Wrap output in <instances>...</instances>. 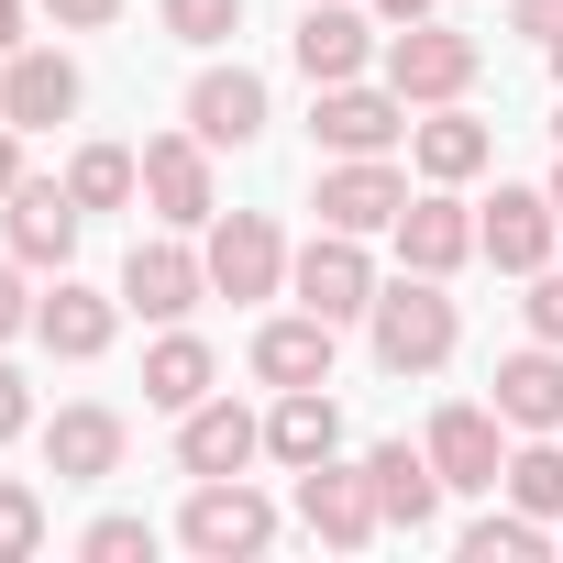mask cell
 Listing matches in <instances>:
<instances>
[{"instance_id":"7bdbcfd3","label":"cell","mask_w":563,"mask_h":563,"mask_svg":"<svg viewBox=\"0 0 563 563\" xmlns=\"http://www.w3.org/2000/svg\"><path fill=\"white\" fill-rule=\"evenodd\" d=\"M552 144H563V111H552Z\"/></svg>"},{"instance_id":"2e32d148","label":"cell","mask_w":563,"mask_h":563,"mask_svg":"<svg viewBox=\"0 0 563 563\" xmlns=\"http://www.w3.org/2000/svg\"><path fill=\"white\" fill-rule=\"evenodd\" d=\"M310 133L332 155H387V144H409V100L398 89H365V78H332L321 111H310Z\"/></svg>"},{"instance_id":"7c38bea8","label":"cell","mask_w":563,"mask_h":563,"mask_svg":"<svg viewBox=\"0 0 563 563\" xmlns=\"http://www.w3.org/2000/svg\"><path fill=\"white\" fill-rule=\"evenodd\" d=\"M144 199H155L166 232H210V210H221L210 144H199V133H155V144H144Z\"/></svg>"},{"instance_id":"6da1fadb","label":"cell","mask_w":563,"mask_h":563,"mask_svg":"<svg viewBox=\"0 0 563 563\" xmlns=\"http://www.w3.org/2000/svg\"><path fill=\"white\" fill-rule=\"evenodd\" d=\"M365 343H376V365L387 376H431V365H453V343H464V310L442 299V276H387L376 288V310H365Z\"/></svg>"},{"instance_id":"ac0fdd59","label":"cell","mask_w":563,"mask_h":563,"mask_svg":"<svg viewBox=\"0 0 563 563\" xmlns=\"http://www.w3.org/2000/svg\"><path fill=\"white\" fill-rule=\"evenodd\" d=\"M288 56H299V78H310V89H332V78H365V56H376V23L354 12V0H310V12H299V34H288Z\"/></svg>"},{"instance_id":"e575fe53","label":"cell","mask_w":563,"mask_h":563,"mask_svg":"<svg viewBox=\"0 0 563 563\" xmlns=\"http://www.w3.org/2000/svg\"><path fill=\"white\" fill-rule=\"evenodd\" d=\"M34 431V387H23V365H0V442H23Z\"/></svg>"},{"instance_id":"836d02e7","label":"cell","mask_w":563,"mask_h":563,"mask_svg":"<svg viewBox=\"0 0 563 563\" xmlns=\"http://www.w3.org/2000/svg\"><path fill=\"white\" fill-rule=\"evenodd\" d=\"M34 332V299H23V254H0V343Z\"/></svg>"},{"instance_id":"8fae6325","label":"cell","mask_w":563,"mask_h":563,"mask_svg":"<svg viewBox=\"0 0 563 563\" xmlns=\"http://www.w3.org/2000/svg\"><path fill=\"white\" fill-rule=\"evenodd\" d=\"M78 199H67V177H23L12 199H0V232H12V254L34 265V276H67V254H78Z\"/></svg>"},{"instance_id":"e0dca14e","label":"cell","mask_w":563,"mask_h":563,"mask_svg":"<svg viewBox=\"0 0 563 563\" xmlns=\"http://www.w3.org/2000/svg\"><path fill=\"white\" fill-rule=\"evenodd\" d=\"M122 409H100V398H78V409H56L45 420V464H56V486H111L122 475Z\"/></svg>"},{"instance_id":"f35d334b","label":"cell","mask_w":563,"mask_h":563,"mask_svg":"<svg viewBox=\"0 0 563 563\" xmlns=\"http://www.w3.org/2000/svg\"><path fill=\"white\" fill-rule=\"evenodd\" d=\"M442 0H376V23H431Z\"/></svg>"},{"instance_id":"ab89813d","label":"cell","mask_w":563,"mask_h":563,"mask_svg":"<svg viewBox=\"0 0 563 563\" xmlns=\"http://www.w3.org/2000/svg\"><path fill=\"white\" fill-rule=\"evenodd\" d=\"M23 45V0H0V56H12Z\"/></svg>"},{"instance_id":"3957f363","label":"cell","mask_w":563,"mask_h":563,"mask_svg":"<svg viewBox=\"0 0 563 563\" xmlns=\"http://www.w3.org/2000/svg\"><path fill=\"white\" fill-rule=\"evenodd\" d=\"M177 541H188L199 563L265 552V541H276V497H254L243 475H199V486H188V508H177Z\"/></svg>"},{"instance_id":"9a60e30c","label":"cell","mask_w":563,"mask_h":563,"mask_svg":"<svg viewBox=\"0 0 563 563\" xmlns=\"http://www.w3.org/2000/svg\"><path fill=\"white\" fill-rule=\"evenodd\" d=\"M122 332V288H78V276H56V299H34V343L56 365H100Z\"/></svg>"},{"instance_id":"b9f144b4","label":"cell","mask_w":563,"mask_h":563,"mask_svg":"<svg viewBox=\"0 0 563 563\" xmlns=\"http://www.w3.org/2000/svg\"><path fill=\"white\" fill-rule=\"evenodd\" d=\"M552 210H563V166H552Z\"/></svg>"},{"instance_id":"f546056e","label":"cell","mask_w":563,"mask_h":563,"mask_svg":"<svg viewBox=\"0 0 563 563\" xmlns=\"http://www.w3.org/2000/svg\"><path fill=\"white\" fill-rule=\"evenodd\" d=\"M155 23H166L177 45H232V34H243V0H155Z\"/></svg>"},{"instance_id":"603a6c76","label":"cell","mask_w":563,"mask_h":563,"mask_svg":"<svg viewBox=\"0 0 563 563\" xmlns=\"http://www.w3.org/2000/svg\"><path fill=\"white\" fill-rule=\"evenodd\" d=\"M265 453L288 464V475H299V464H332V453H343V398H332V387H276Z\"/></svg>"},{"instance_id":"d590c367","label":"cell","mask_w":563,"mask_h":563,"mask_svg":"<svg viewBox=\"0 0 563 563\" xmlns=\"http://www.w3.org/2000/svg\"><path fill=\"white\" fill-rule=\"evenodd\" d=\"M45 23L56 34H100V23H122V0H45Z\"/></svg>"},{"instance_id":"cb8c5ba5","label":"cell","mask_w":563,"mask_h":563,"mask_svg":"<svg viewBox=\"0 0 563 563\" xmlns=\"http://www.w3.org/2000/svg\"><path fill=\"white\" fill-rule=\"evenodd\" d=\"M332 332H343V321H321V310L265 321V332H254V376H265V387H332Z\"/></svg>"},{"instance_id":"8d00e7d4","label":"cell","mask_w":563,"mask_h":563,"mask_svg":"<svg viewBox=\"0 0 563 563\" xmlns=\"http://www.w3.org/2000/svg\"><path fill=\"white\" fill-rule=\"evenodd\" d=\"M508 23H519V34H541V45H552V34H563V0H508Z\"/></svg>"},{"instance_id":"4fadbf2b","label":"cell","mask_w":563,"mask_h":563,"mask_svg":"<svg viewBox=\"0 0 563 563\" xmlns=\"http://www.w3.org/2000/svg\"><path fill=\"white\" fill-rule=\"evenodd\" d=\"M508 420L497 409H475V398H453V409H431V464H442V486L453 497H497V475H508V442H497Z\"/></svg>"},{"instance_id":"74e56055","label":"cell","mask_w":563,"mask_h":563,"mask_svg":"<svg viewBox=\"0 0 563 563\" xmlns=\"http://www.w3.org/2000/svg\"><path fill=\"white\" fill-rule=\"evenodd\" d=\"M12 188H23V133L0 122V199H12Z\"/></svg>"},{"instance_id":"4dcf8cb0","label":"cell","mask_w":563,"mask_h":563,"mask_svg":"<svg viewBox=\"0 0 563 563\" xmlns=\"http://www.w3.org/2000/svg\"><path fill=\"white\" fill-rule=\"evenodd\" d=\"M34 552H45V497L0 475V563H34Z\"/></svg>"},{"instance_id":"d6a6232c","label":"cell","mask_w":563,"mask_h":563,"mask_svg":"<svg viewBox=\"0 0 563 563\" xmlns=\"http://www.w3.org/2000/svg\"><path fill=\"white\" fill-rule=\"evenodd\" d=\"M519 310H530V343H563V265L530 276V299H519Z\"/></svg>"},{"instance_id":"f1b7e54d","label":"cell","mask_w":563,"mask_h":563,"mask_svg":"<svg viewBox=\"0 0 563 563\" xmlns=\"http://www.w3.org/2000/svg\"><path fill=\"white\" fill-rule=\"evenodd\" d=\"M541 552H552V519H530V508H486L464 530V563H541Z\"/></svg>"},{"instance_id":"d6986e66","label":"cell","mask_w":563,"mask_h":563,"mask_svg":"<svg viewBox=\"0 0 563 563\" xmlns=\"http://www.w3.org/2000/svg\"><path fill=\"white\" fill-rule=\"evenodd\" d=\"M254 453H265V420H254L243 398H221V387L177 420V464H188V475H243Z\"/></svg>"},{"instance_id":"1f68e13d","label":"cell","mask_w":563,"mask_h":563,"mask_svg":"<svg viewBox=\"0 0 563 563\" xmlns=\"http://www.w3.org/2000/svg\"><path fill=\"white\" fill-rule=\"evenodd\" d=\"M78 552H89V563H133V552H155V530L111 508V519H89V530H78Z\"/></svg>"},{"instance_id":"277c9868","label":"cell","mask_w":563,"mask_h":563,"mask_svg":"<svg viewBox=\"0 0 563 563\" xmlns=\"http://www.w3.org/2000/svg\"><path fill=\"white\" fill-rule=\"evenodd\" d=\"M210 299H276L288 288V232L265 210H210Z\"/></svg>"},{"instance_id":"83f0119b","label":"cell","mask_w":563,"mask_h":563,"mask_svg":"<svg viewBox=\"0 0 563 563\" xmlns=\"http://www.w3.org/2000/svg\"><path fill=\"white\" fill-rule=\"evenodd\" d=\"M133 188H144V155H133V144H78V155H67V199H78V210H122Z\"/></svg>"},{"instance_id":"7a4b0ae2","label":"cell","mask_w":563,"mask_h":563,"mask_svg":"<svg viewBox=\"0 0 563 563\" xmlns=\"http://www.w3.org/2000/svg\"><path fill=\"white\" fill-rule=\"evenodd\" d=\"M475 67H486V45H475V34H453V23H398V34H387V89H398L409 111L464 100V89H475Z\"/></svg>"},{"instance_id":"5bb4252c","label":"cell","mask_w":563,"mask_h":563,"mask_svg":"<svg viewBox=\"0 0 563 563\" xmlns=\"http://www.w3.org/2000/svg\"><path fill=\"white\" fill-rule=\"evenodd\" d=\"M78 111V56H56V45H12L0 56V122L12 133H56Z\"/></svg>"},{"instance_id":"ba28073f","label":"cell","mask_w":563,"mask_h":563,"mask_svg":"<svg viewBox=\"0 0 563 563\" xmlns=\"http://www.w3.org/2000/svg\"><path fill=\"white\" fill-rule=\"evenodd\" d=\"M199 299H210V254L199 243H177V232L133 243V265H122V310L133 321H188Z\"/></svg>"},{"instance_id":"ffe728a7","label":"cell","mask_w":563,"mask_h":563,"mask_svg":"<svg viewBox=\"0 0 563 563\" xmlns=\"http://www.w3.org/2000/svg\"><path fill=\"white\" fill-rule=\"evenodd\" d=\"M398 265H420V276L475 265V210H464L453 188H420V199L398 210Z\"/></svg>"},{"instance_id":"d4e9b609","label":"cell","mask_w":563,"mask_h":563,"mask_svg":"<svg viewBox=\"0 0 563 563\" xmlns=\"http://www.w3.org/2000/svg\"><path fill=\"white\" fill-rule=\"evenodd\" d=\"M486 155H497V133L475 122V111H431V122H409V166L431 177V188H464V177H486Z\"/></svg>"},{"instance_id":"4316f807","label":"cell","mask_w":563,"mask_h":563,"mask_svg":"<svg viewBox=\"0 0 563 563\" xmlns=\"http://www.w3.org/2000/svg\"><path fill=\"white\" fill-rule=\"evenodd\" d=\"M497 497L563 530V431H519V453H508V475H497Z\"/></svg>"},{"instance_id":"9c48e42d","label":"cell","mask_w":563,"mask_h":563,"mask_svg":"<svg viewBox=\"0 0 563 563\" xmlns=\"http://www.w3.org/2000/svg\"><path fill=\"white\" fill-rule=\"evenodd\" d=\"M265 122H276V100H265V78H254V67H199V78H188V133H199L210 155L265 144Z\"/></svg>"},{"instance_id":"44dd1931","label":"cell","mask_w":563,"mask_h":563,"mask_svg":"<svg viewBox=\"0 0 563 563\" xmlns=\"http://www.w3.org/2000/svg\"><path fill=\"white\" fill-rule=\"evenodd\" d=\"M365 475H376L387 530H409V541H420V530L442 519V497H453V486H442V464H431V442H420V453H409V442H376V453H365Z\"/></svg>"},{"instance_id":"5b68a950","label":"cell","mask_w":563,"mask_h":563,"mask_svg":"<svg viewBox=\"0 0 563 563\" xmlns=\"http://www.w3.org/2000/svg\"><path fill=\"white\" fill-rule=\"evenodd\" d=\"M288 288H299V310H321V321H365L387 276L365 265V232H310V243L288 254Z\"/></svg>"},{"instance_id":"60d3db41","label":"cell","mask_w":563,"mask_h":563,"mask_svg":"<svg viewBox=\"0 0 563 563\" xmlns=\"http://www.w3.org/2000/svg\"><path fill=\"white\" fill-rule=\"evenodd\" d=\"M541 56H552V78H563V34H552V45H541Z\"/></svg>"},{"instance_id":"30bf717a","label":"cell","mask_w":563,"mask_h":563,"mask_svg":"<svg viewBox=\"0 0 563 563\" xmlns=\"http://www.w3.org/2000/svg\"><path fill=\"white\" fill-rule=\"evenodd\" d=\"M552 232H563L552 188H497V199L475 210V254H486L497 276H541V265H552Z\"/></svg>"},{"instance_id":"52a82bcc","label":"cell","mask_w":563,"mask_h":563,"mask_svg":"<svg viewBox=\"0 0 563 563\" xmlns=\"http://www.w3.org/2000/svg\"><path fill=\"white\" fill-rule=\"evenodd\" d=\"M310 210H321V232H398L409 177H398L387 155H332L321 188H310Z\"/></svg>"},{"instance_id":"7402d4cb","label":"cell","mask_w":563,"mask_h":563,"mask_svg":"<svg viewBox=\"0 0 563 563\" xmlns=\"http://www.w3.org/2000/svg\"><path fill=\"white\" fill-rule=\"evenodd\" d=\"M508 431H563V343H519L497 354V398H486Z\"/></svg>"},{"instance_id":"484cf974","label":"cell","mask_w":563,"mask_h":563,"mask_svg":"<svg viewBox=\"0 0 563 563\" xmlns=\"http://www.w3.org/2000/svg\"><path fill=\"white\" fill-rule=\"evenodd\" d=\"M210 376H221V354H210L199 332H177V321H166V343L144 354V409H166V420H188V409L210 398Z\"/></svg>"},{"instance_id":"8992f818","label":"cell","mask_w":563,"mask_h":563,"mask_svg":"<svg viewBox=\"0 0 563 563\" xmlns=\"http://www.w3.org/2000/svg\"><path fill=\"white\" fill-rule=\"evenodd\" d=\"M299 530L310 541H332V552H365L376 530H387V508H376V475L365 464H299Z\"/></svg>"}]
</instances>
